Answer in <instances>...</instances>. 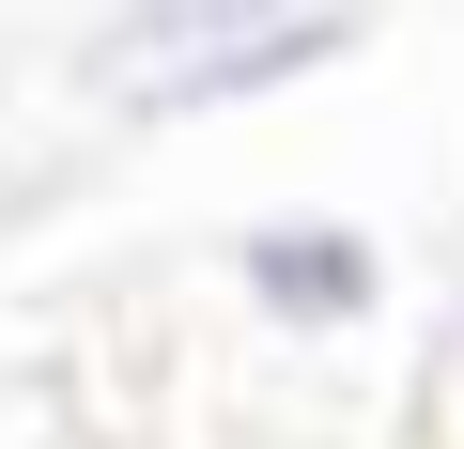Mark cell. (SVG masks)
I'll return each instance as SVG.
<instances>
[{
	"mask_svg": "<svg viewBox=\"0 0 464 449\" xmlns=\"http://www.w3.org/2000/svg\"><path fill=\"white\" fill-rule=\"evenodd\" d=\"M372 47V0H93L63 93L109 124H217Z\"/></svg>",
	"mask_w": 464,
	"mask_h": 449,
	"instance_id": "1",
	"label": "cell"
},
{
	"mask_svg": "<svg viewBox=\"0 0 464 449\" xmlns=\"http://www.w3.org/2000/svg\"><path fill=\"white\" fill-rule=\"evenodd\" d=\"M232 295H248L279 341H356L387 310V249H372V217H325V201H279L232 233Z\"/></svg>",
	"mask_w": 464,
	"mask_h": 449,
	"instance_id": "2",
	"label": "cell"
}]
</instances>
